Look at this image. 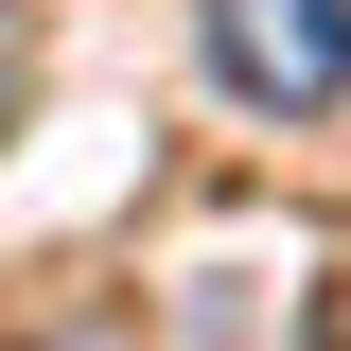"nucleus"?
I'll use <instances>...</instances> for the list:
<instances>
[{
	"mask_svg": "<svg viewBox=\"0 0 351 351\" xmlns=\"http://www.w3.org/2000/svg\"><path fill=\"white\" fill-rule=\"evenodd\" d=\"M193 53L263 123H334L351 106V0H193Z\"/></svg>",
	"mask_w": 351,
	"mask_h": 351,
	"instance_id": "f257e3e1",
	"label": "nucleus"
},
{
	"mask_svg": "<svg viewBox=\"0 0 351 351\" xmlns=\"http://www.w3.org/2000/svg\"><path fill=\"white\" fill-rule=\"evenodd\" d=\"M36 123V0H0V141Z\"/></svg>",
	"mask_w": 351,
	"mask_h": 351,
	"instance_id": "f03ea898",
	"label": "nucleus"
}]
</instances>
